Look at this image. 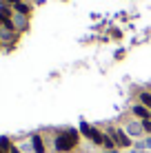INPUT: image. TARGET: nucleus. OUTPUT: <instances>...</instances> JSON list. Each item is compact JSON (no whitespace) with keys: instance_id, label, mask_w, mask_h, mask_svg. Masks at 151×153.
Segmentation results:
<instances>
[{"instance_id":"1","label":"nucleus","mask_w":151,"mask_h":153,"mask_svg":"<svg viewBox=\"0 0 151 153\" xmlns=\"http://www.w3.org/2000/svg\"><path fill=\"white\" fill-rule=\"evenodd\" d=\"M78 142H80V133H78L76 129H67V131H62V133L56 135V151L58 153L71 151V149L78 146Z\"/></svg>"},{"instance_id":"2","label":"nucleus","mask_w":151,"mask_h":153,"mask_svg":"<svg viewBox=\"0 0 151 153\" xmlns=\"http://www.w3.org/2000/svg\"><path fill=\"white\" fill-rule=\"evenodd\" d=\"M80 133L85 135V138H89L93 144H98V146L105 144V133H102V131H98L96 126H89L87 122H82V124H80Z\"/></svg>"},{"instance_id":"3","label":"nucleus","mask_w":151,"mask_h":153,"mask_svg":"<svg viewBox=\"0 0 151 153\" xmlns=\"http://www.w3.org/2000/svg\"><path fill=\"white\" fill-rule=\"evenodd\" d=\"M107 135H111L113 142H116V146H122V149H127V146H131V138H129L127 133H124L122 129H109Z\"/></svg>"},{"instance_id":"4","label":"nucleus","mask_w":151,"mask_h":153,"mask_svg":"<svg viewBox=\"0 0 151 153\" xmlns=\"http://www.w3.org/2000/svg\"><path fill=\"white\" fill-rule=\"evenodd\" d=\"M13 11L25 18V16H29V13H31V4H27V2H22V0H20V2H16V4H13Z\"/></svg>"},{"instance_id":"5","label":"nucleus","mask_w":151,"mask_h":153,"mask_svg":"<svg viewBox=\"0 0 151 153\" xmlns=\"http://www.w3.org/2000/svg\"><path fill=\"white\" fill-rule=\"evenodd\" d=\"M131 111H133V115H138L140 120H147L149 115H151V111H149L147 107H142V104H136V107H133Z\"/></svg>"},{"instance_id":"6","label":"nucleus","mask_w":151,"mask_h":153,"mask_svg":"<svg viewBox=\"0 0 151 153\" xmlns=\"http://www.w3.org/2000/svg\"><path fill=\"white\" fill-rule=\"evenodd\" d=\"M31 146H33L36 153H45V142L40 135H31Z\"/></svg>"},{"instance_id":"7","label":"nucleus","mask_w":151,"mask_h":153,"mask_svg":"<svg viewBox=\"0 0 151 153\" xmlns=\"http://www.w3.org/2000/svg\"><path fill=\"white\" fill-rule=\"evenodd\" d=\"M140 104L147 107L149 111H151V91H142V93H140Z\"/></svg>"},{"instance_id":"8","label":"nucleus","mask_w":151,"mask_h":153,"mask_svg":"<svg viewBox=\"0 0 151 153\" xmlns=\"http://www.w3.org/2000/svg\"><path fill=\"white\" fill-rule=\"evenodd\" d=\"M11 140H9V138H0V149H2L4 153H9V151H11Z\"/></svg>"},{"instance_id":"9","label":"nucleus","mask_w":151,"mask_h":153,"mask_svg":"<svg viewBox=\"0 0 151 153\" xmlns=\"http://www.w3.org/2000/svg\"><path fill=\"white\" fill-rule=\"evenodd\" d=\"M102 146H107L109 151H111V149H116V142H113L111 135H107V133H105V144H102Z\"/></svg>"},{"instance_id":"10","label":"nucleus","mask_w":151,"mask_h":153,"mask_svg":"<svg viewBox=\"0 0 151 153\" xmlns=\"http://www.w3.org/2000/svg\"><path fill=\"white\" fill-rule=\"evenodd\" d=\"M140 126H142V131H147V133L151 135V118H147V120H142V122H140Z\"/></svg>"},{"instance_id":"11","label":"nucleus","mask_w":151,"mask_h":153,"mask_svg":"<svg viewBox=\"0 0 151 153\" xmlns=\"http://www.w3.org/2000/svg\"><path fill=\"white\" fill-rule=\"evenodd\" d=\"M0 2H4V4H11V7H13V4H16V2H20V0H0Z\"/></svg>"},{"instance_id":"12","label":"nucleus","mask_w":151,"mask_h":153,"mask_svg":"<svg viewBox=\"0 0 151 153\" xmlns=\"http://www.w3.org/2000/svg\"><path fill=\"white\" fill-rule=\"evenodd\" d=\"M9 153H20V149H16V146H11V151Z\"/></svg>"},{"instance_id":"13","label":"nucleus","mask_w":151,"mask_h":153,"mask_svg":"<svg viewBox=\"0 0 151 153\" xmlns=\"http://www.w3.org/2000/svg\"><path fill=\"white\" fill-rule=\"evenodd\" d=\"M0 153H4V151H2V149H0Z\"/></svg>"},{"instance_id":"14","label":"nucleus","mask_w":151,"mask_h":153,"mask_svg":"<svg viewBox=\"0 0 151 153\" xmlns=\"http://www.w3.org/2000/svg\"><path fill=\"white\" fill-rule=\"evenodd\" d=\"M149 118H151V115H149Z\"/></svg>"}]
</instances>
